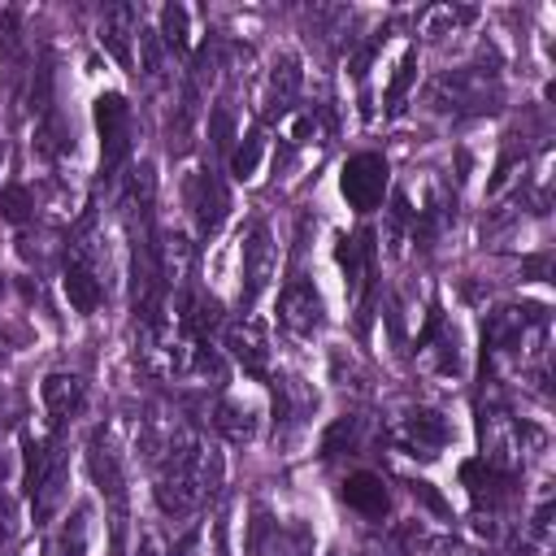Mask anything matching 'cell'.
<instances>
[{
  "instance_id": "ba28073f",
  "label": "cell",
  "mask_w": 556,
  "mask_h": 556,
  "mask_svg": "<svg viewBox=\"0 0 556 556\" xmlns=\"http://www.w3.org/2000/svg\"><path fill=\"white\" fill-rule=\"evenodd\" d=\"M187 208H191V222H195V235L200 239L217 235V226L226 222V208H230L226 182L213 169H195L187 178Z\"/></svg>"
},
{
  "instance_id": "8fae6325",
  "label": "cell",
  "mask_w": 556,
  "mask_h": 556,
  "mask_svg": "<svg viewBox=\"0 0 556 556\" xmlns=\"http://www.w3.org/2000/svg\"><path fill=\"white\" fill-rule=\"evenodd\" d=\"M61 287H65V300L74 313L91 317L100 304H104V269L78 252L65 256V274H61Z\"/></svg>"
},
{
  "instance_id": "83f0119b",
  "label": "cell",
  "mask_w": 556,
  "mask_h": 556,
  "mask_svg": "<svg viewBox=\"0 0 556 556\" xmlns=\"http://www.w3.org/2000/svg\"><path fill=\"white\" fill-rule=\"evenodd\" d=\"M0 287H4V282H0Z\"/></svg>"
},
{
  "instance_id": "e0dca14e",
  "label": "cell",
  "mask_w": 556,
  "mask_h": 556,
  "mask_svg": "<svg viewBox=\"0 0 556 556\" xmlns=\"http://www.w3.org/2000/svg\"><path fill=\"white\" fill-rule=\"evenodd\" d=\"M213 430H217L226 443H252V439H256V408L235 404V400H217V408H213Z\"/></svg>"
},
{
  "instance_id": "7c38bea8",
  "label": "cell",
  "mask_w": 556,
  "mask_h": 556,
  "mask_svg": "<svg viewBox=\"0 0 556 556\" xmlns=\"http://www.w3.org/2000/svg\"><path fill=\"white\" fill-rule=\"evenodd\" d=\"M278 321L295 334V339H313L317 330H321V300H317V291H313V282H304V278H291L287 287H282V300H278Z\"/></svg>"
},
{
  "instance_id": "277c9868",
  "label": "cell",
  "mask_w": 556,
  "mask_h": 556,
  "mask_svg": "<svg viewBox=\"0 0 556 556\" xmlns=\"http://www.w3.org/2000/svg\"><path fill=\"white\" fill-rule=\"evenodd\" d=\"M452 439V426L439 408H404L395 421H391V443L404 447L408 456H421V460H434Z\"/></svg>"
},
{
  "instance_id": "d4e9b609",
  "label": "cell",
  "mask_w": 556,
  "mask_h": 556,
  "mask_svg": "<svg viewBox=\"0 0 556 556\" xmlns=\"http://www.w3.org/2000/svg\"><path fill=\"white\" fill-rule=\"evenodd\" d=\"M408 491H413V495H417V500H421L430 513H439V517H447V513H452V508H447V500H443V495H439L430 482H408Z\"/></svg>"
},
{
  "instance_id": "4316f807",
  "label": "cell",
  "mask_w": 556,
  "mask_h": 556,
  "mask_svg": "<svg viewBox=\"0 0 556 556\" xmlns=\"http://www.w3.org/2000/svg\"><path fill=\"white\" fill-rule=\"evenodd\" d=\"M0 165H4V143H0Z\"/></svg>"
},
{
  "instance_id": "cb8c5ba5",
  "label": "cell",
  "mask_w": 556,
  "mask_h": 556,
  "mask_svg": "<svg viewBox=\"0 0 556 556\" xmlns=\"http://www.w3.org/2000/svg\"><path fill=\"white\" fill-rule=\"evenodd\" d=\"M413 78H417V52L408 48V52L400 56V65H395V78H391V87H387V113H400V109H404V96H408Z\"/></svg>"
},
{
  "instance_id": "44dd1931",
  "label": "cell",
  "mask_w": 556,
  "mask_h": 556,
  "mask_svg": "<svg viewBox=\"0 0 556 556\" xmlns=\"http://www.w3.org/2000/svg\"><path fill=\"white\" fill-rule=\"evenodd\" d=\"M261 152H265V135H261V130H248L243 143L230 152V174H235L239 182H248V178L256 174V165H261Z\"/></svg>"
},
{
  "instance_id": "52a82bcc",
  "label": "cell",
  "mask_w": 556,
  "mask_h": 556,
  "mask_svg": "<svg viewBox=\"0 0 556 556\" xmlns=\"http://www.w3.org/2000/svg\"><path fill=\"white\" fill-rule=\"evenodd\" d=\"M334 261L343 269V287H348V300L361 304L365 300V287L374 278V261H378V248H374V230L361 226L352 235H339L334 243Z\"/></svg>"
},
{
  "instance_id": "603a6c76",
  "label": "cell",
  "mask_w": 556,
  "mask_h": 556,
  "mask_svg": "<svg viewBox=\"0 0 556 556\" xmlns=\"http://www.w3.org/2000/svg\"><path fill=\"white\" fill-rule=\"evenodd\" d=\"M30 213H35V195H30L22 182H9V187H0V217H4L9 226H22V222H30Z\"/></svg>"
},
{
  "instance_id": "7402d4cb",
  "label": "cell",
  "mask_w": 556,
  "mask_h": 556,
  "mask_svg": "<svg viewBox=\"0 0 556 556\" xmlns=\"http://www.w3.org/2000/svg\"><path fill=\"white\" fill-rule=\"evenodd\" d=\"M473 17H478V9L439 4V9H426V17H421V30H426V35H452L456 26H465V22H473Z\"/></svg>"
},
{
  "instance_id": "6da1fadb",
  "label": "cell",
  "mask_w": 556,
  "mask_h": 556,
  "mask_svg": "<svg viewBox=\"0 0 556 556\" xmlns=\"http://www.w3.org/2000/svg\"><path fill=\"white\" fill-rule=\"evenodd\" d=\"M426 100L434 109H447V113H482V109H495V100H500L495 70H486V65L447 70V74H439L426 87Z\"/></svg>"
},
{
  "instance_id": "30bf717a",
  "label": "cell",
  "mask_w": 556,
  "mask_h": 556,
  "mask_svg": "<svg viewBox=\"0 0 556 556\" xmlns=\"http://www.w3.org/2000/svg\"><path fill=\"white\" fill-rule=\"evenodd\" d=\"M226 348H230V356L243 365L248 378H256V382L269 378V334H265V326H261L256 317L230 321V326H226Z\"/></svg>"
},
{
  "instance_id": "3957f363",
  "label": "cell",
  "mask_w": 556,
  "mask_h": 556,
  "mask_svg": "<svg viewBox=\"0 0 556 556\" xmlns=\"http://www.w3.org/2000/svg\"><path fill=\"white\" fill-rule=\"evenodd\" d=\"M278 269V248L265 222H252L243 235V261H239V308H252L261 300V291L269 287Z\"/></svg>"
},
{
  "instance_id": "9c48e42d",
  "label": "cell",
  "mask_w": 556,
  "mask_h": 556,
  "mask_svg": "<svg viewBox=\"0 0 556 556\" xmlns=\"http://www.w3.org/2000/svg\"><path fill=\"white\" fill-rule=\"evenodd\" d=\"M87 469H91L96 491L113 504V521H117L122 508H126V473H122V456L113 452V443H109L104 430H96L91 443H87Z\"/></svg>"
},
{
  "instance_id": "4fadbf2b",
  "label": "cell",
  "mask_w": 556,
  "mask_h": 556,
  "mask_svg": "<svg viewBox=\"0 0 556 556\" xmlns=\"http://www.w3.org/2000/svg\"><path fill=\"white\" fill-rule=\"evenodd\" d=\"M300 83H304V74H300V56H291V52H282L274 65H269V74H265V91H261V117H282V113H291V100L300 96Z\"/></svg>"
},
{
  "instance_id": "484cf974",
  "label": "cell",
  "mask_w": 556,
  "mask_h": 556,
  "mask_svg": "<svg viewBox=\"0 0 556 556\" xmlns=\"http://www.w3.org/2000/svg\"><path fill=\"white\" fill-rule=\"evenodd\" d=\"M9 530H13V508H9V500L0 495V543H9Z\"/></svg>"
},
{
  "instance_id": "ffe728a7",
  "label": "cell",
  "mask_w": 556,
  "mask_h": 556,
  "mask_svg": "<svg viewBox=\"0 0 556 556\" xmlns=\"http://www.w3.org/2000/svg\"><path fill=\"white\" fill-rule=\"evenodd\" d=\"M83 547H87V513H74V521H65L43 543V556H83Z\"/></svg>"
},
{
  "instance_id": "5b68a950",
  "label": "cell",
  "mask_w": 556,
  "mask_h": 556,
  "mask_svg": "<svg viewBox=\"0 0 556 556\" xmlns=\"http://www.w3.org/2000/svg\"><path fill=\"white\" fill-rule=\"evenodd\" d=\"M387 182H391V169L378 152H356L343 161V174H339V191L343 200L356 208V213H374L387 195Z\"/></svg>"
},
{
  "instance_id": "7a4b0ae2",
  "label": "cell",
  "mask_w": 556,
  "mask_h": 556,
  "mask_svg": "<svg viewBox=\"0 0 556 556\" xmlns=\"http://www.w3.org/2000/svg\"><path fill=\"white\" fill-rule=\"evenodd\" d=\"M96 130H100V165L113 174L135 148V117H130V104L122 91L96 96Z\"/></svg>"
},
{
  "instance_id": "ac0fdd59",
  "label": "cell",
  "mask_w": 556,
  "mask_h": 556,
  "mask_svg": "<svg viewBox=\"0 0 556 556\" xmlns=\"http://www.w3.org/2000/svg\"><path fill=\"white\" fill-rule=\"evenodd\" d=\"M361 443H365V417L361 413H343V417H334L330 421V430L321 434V456L330 460V456H352V452H361Z\"/></svg>"
},
{
  "instance_id": "8992f818",
  "label": "cell",
  "mask_w": 556,
  "mask_h": 556,
  "mask_svg": "<svg viewBox=\"0 0 556 556\" xmlns=\"http://www.w3.org/2000/svg\"><path fill=\"white\" fill-rule=\"evenodd\" d=\"M460 482H465V491H469L478 517H482V513H486V517H500L504 504L517 495V473L495 469V465H486L482 456L460 465Z\"/></svg>"
},
{
  "instance_id": "5bb4252c",
  "label": "cell",
  "mask_w": 556,
  "mask_h": 556,
  "mask_svg": "<svg viewBox=\"0 0 556 556\" xmlns=\"http://www.w3.org/2000/svg\"><path fill=\"white\" fill-rule=\"evenodd\" d=\"M343 504L356 508L361 517H387V508H391V491H387L382 473H374V469H356V473L343 478Z\"/></svg>"
},
{
  "instance_id": "d6986e66",
  "label": "cell",
  "mask_w": 556,
  "mask_h": 556,
  "mask_svg": "<svg viewBox=\"0 0 556 556\" xmlns=\"http://www.w3.org/2000/svg\"><path fill=\"white\" fill-rule=\"evenodd\" d=\"M156 35L169 52H187L191 48V35H187V9L182 4H165L156 13Z\"/></svg>"
},
{
  "instance_id": "2e32d148",
  "label": "cell",
  "mask_w": 556,
  "mask_h": 556,
  "mask_svg": "<svg viewBox=\"0 0 556 556\" xmlns=\"http://www.w3.org/2000/svg\"><path fill=\"white\" fill-rule=\"evenodd\" d=\"M39 395H43V408H48L52 426H61L65 417H74L83 408V378L78 374H48L39 382Z\"/></svg>"
},
{
  "instance_id": "9a60e30c",
  "label": "cell",
  "mask_w": 556,
  "mask_h": 556,
  "mask_svg": "<svg viewBox=\"0 0 556 556\" xmlns=\"http://www.w3.org/2000/svg\"><path fill=\"white\" fill-rule=\"evenodd\" d=\"M139 9H130V4H117V9H109L104 13V26H100V43L130 70L135 65V56H130V39L139 35Z\"/></svg>"
}]
</instances>
